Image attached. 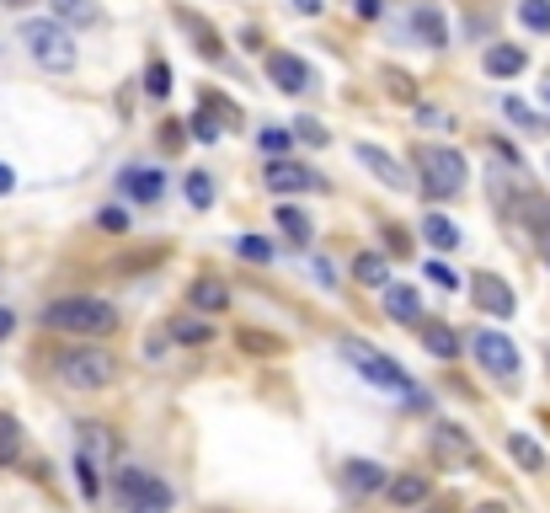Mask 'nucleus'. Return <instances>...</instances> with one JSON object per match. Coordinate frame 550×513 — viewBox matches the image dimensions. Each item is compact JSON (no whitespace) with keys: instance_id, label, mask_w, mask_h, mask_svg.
Returning a JSON list of instances; mask_svg holds the SVG:
<instances>
[{"instance_id":"obj_48","label":"nucleus","mask_w":550,"mask_h":513,"mask_svg":"<svg viewBox=\"0 0 550 513\" xmlns=\"http://www.w3.org/2000/svg\"><path fill=\"white\" fill-rule=\"evenodd\" d=\"M358 17H364V22H374V17H380V11H385V0H358Z\"/></svg>"},{"instance_id":"obj_40","label":"nucleus","mask_w":550,"mask_h":513,"mask_svg":"<svg viewBox=\"0 0 550 513\" xmlns=\"http://www.w3.org/2000/svg\"><path fill=\"white\" fill-rule=\"evenodd\" d=\"M294 139H300V145H326V129L316 118H294V129H289Z\"/></svg>"},{"instance_id":"obj_25","label":"nucleus","mask_w":550,"mask_h":513,"mask_svg":"<svg viewBox=\"0 0 550 513\" xmlns=\"http://www.w3.org/2000/svg\"><path fill=\"white\" fill-rule=\"evenodd\" d=\"M513 209H518V220H524L529 230L550 236V198H540V193H518V198H513Z\"/></svg>"},{"instance_id":"obj_1","label":"nucleus","mask_w":550,"mask_h":513,"mask_svg":"<svg viewBox=\"0 0 550 513\" xmlns=\"http://www.w3.org/2000/svg\"><path fill=\"white\" fill-rule=\"evenodd\" d=\"M43 326L65 337H113L118 332V310L97 300V294H59L43 305Z\"/></svg>"},{"instance_id":"obj_28","label":"nucleus","mask_w":550,"mask_h":513,"mask_svg":"<svg viewBox=\"0 0 550 513\" xmlns=\"http://www.w3.org/2000/svg\"><path fill=\"white\" fill-rule=\"evenodd\" d=\"M235 342H241V353H262V359H273V353L289 348L278 332H262V326H241V332H235Z\"/></svg>"},{"instance_id":"obj_13","label":"nucleus","mask_w":550,"mask_h":513,"mask_svg":"<svg viewBox=\"0 0 550 513\" xmlns=\"http://www.w3.org/2000/svg\"><path fill=\"white\" fill-rule=\"evenodd\" d=\"M385 497H390L396 508H422V503L433 497V481L422 476V471H401V476L385 481Z\"/></svg>"},{"instance_id":"obj_6","label":"nucleus","mask_w":550,"mask_h":513,"mask_svg":"<svg viewBox=\"0 0 550 513\" xmlns=\"http://www.w3.org/2000/svg\"><path fill=\"white\" fill-rule=\"evenodd\" d=\"M342 353L353 359V369L364 375L369 385H380V391H390V396H417V385H412V375L396 364V359H385V353H374V348H364L358 337H342Z\"/></svg>"},{"instance_id":"obj_18","label":"nucleus","mask_w":550,"mask_h":513,"mask_svg":"<svg viewBox=\"0 0 550 513\" xmlns=\"http://www.w3.org/2000/svg\"><path fill=\"white\" fill-rule=\"evenodd\" d=\"M417 337H422V348H428L433 359H460V332H454L449 321H428V316H422Z\"/></svg>"},{"instance_id":"obj_41","label":"nucleus","mask_w":550,"mask_h":513,"mask_svg":"<svg viewBox=\"0 0 550 513\" xmlns=\"http://www.w3.org/2000/svg\"><path fill=\"white\" fill-rule=\"evenodd\" d=\"M380 236H385V246H390L396 257H412V236H406L401 225H380Z\"/></svg>"},{"instance_id":"obj_9","label":"nucleus","mask_w":550,"mask_h":513,"mask_svg":"<svg viewBox=\"0 0 550 513\" xmlns=\"http://www.w3.org/2000/svg\"><path fill=\"white\" fill-rule=\"evenodd\" d=\"M267 81L284 91V97H305V91H316V70H310L300 54L278 49V54H267Z\"/></svg>"},{"instance_id":"obj_46","label":"nucleus","mask_w":550,"mask_h":513,"mask_svg":"<svg viewBox=\"0 0 550 513\" xmlns=\"http://www.w3.org/2000/svg\"><path fill=\"white\" fill-rule=\"evenodd\" d=\"M417 123H433V129H449V118L438 113V107H422V102H417Z\"/></svg>"},{"instance_id":"obj_37","label":"nucleus","mask_w":550,"mask_h":513,"mask_svg":"<svg viewBox=\"0 0 550 513\" xmlns=\"http://www.w3.org/2000/svg\"><path fill=\"white\" fill-rule=\"evenodd\" d=\"M235 252H241V262H257V268H267V262H273V241L241 236V241H235Z\"/></svg>"},{"instance_id":"obj_29","label":"nucleus","mask_w":550,"mask_h":513,"mask_svg":"<svg viewBox=\"0 0 550 513\" xmlns=\"http://www.w3.org/2000/svg\"><path fill=\"white\" fill-rule=\"evenodd\" d=\"M508 455L524 465V471H545V449L529 439V433H508Z\"/></svg>"},{"instance_id":"obj_49","label":"nucleus","mask_w":550,"mask_h":513,"mask_svg":"<svg viewBox=\"0 0 550 513\" xmlns=\"http://www.w3.org/2000/svg\"><path fill=\"white\" fill-rule=\"evenodd\" d=\"M11 188H17V171H11V166H0V198H6Z\"/></svg>"},{"instance_id":"obj_34","label":"nucleus","mask_w":550,"mask_h":513,"mask_svg":"<svg viewBox=\"0 0 550 513\" xmlns=\"http://www.w3.org/2000/svg\"><path fill=\"white\" fill-rule=\"evenodd\" d=\"M518 22L529 33H550V0H518Z\"/></svg>"},{"instance_id":"obj_17","label":"nucleus","mask_w":550,"mask_h":513,"mask_svg":"<svg viewBox=\"0 0 550 513\" xmlns=\"http://www.w3.org/2000/svg\"><path fill=\"white\" fill-rule=\"evenodd\" d=\"M412 33L428 43V49H449V22H444V11H438L433 0L412 6Z\"/></svg>"},{"instance_id":"obj_8","label":"nucleus","mask_w":550,"mask_h":513,"mask_svg":"<svg viewBox=\"0 0 550 513\" xmlns=\"http://www.w3.org/2000/svg\"><path fill=\"white\" fill-rule=\"evenodd\" d=\"M470 348H476V359L492 380H518V342L508 332H476Z\"/></svg>"},{"instance_id":"obj_56","label":"nucleus","mask_w":550,"mask_h":513,"mask_svg":"<svg viewBox=\"0 0 550 513\" xmlns=\"http://www.w3.org/2000/svg\"><path fill=\"white\" fill-rule=\"evenodd\" d=\"M545 102H550V86H545Z\"/></svg>"},{"instance_id":"obj_23","label":"nucleus","mask_w":550,"mask_h":513,"mask_svg":"<svg viewBox=\"0 0 550 513\" xmlns=\"http://www.w3.org/2000/svg\"><path fill=\"white\" fill-rule=\"evenodd\" d=\"M481 65H486V75H518V70L529 65V54L518 49V43H492Z\"/></svg>"},{"instance_id":"obj_4","label":"nucleus","mask_w":550,"mask_h":513,"mask_svg":"<svg viewBox=\"0 0 550 513\" xmlns=\"http://www.w3.org/2000/svg\"><path fill=\"white\" fill-rule=\"evenodd\" d=\"M113 497L123 513H171V487L155 471H145V465H118L113 471Z\"/></svg>"},{"instance_id":"obj_21","label":"nucleus","mask_w":550,"mask_h":513,"mask_svg":"<svg viewBox=\"0 0 550 513\" xmlns=\"http://www.w3.org/2000/svg\"><path fill=\"white\" fill-rule=\"evenodd\" d=\"M385 316H390V321H401V326H417V321H422V300H417V289H406V284H385Z\"/></svg>"},{"instance_id":"obj_22","label":"nucleus","mask_w":550,"mask_h":513,"mask_svg":"<svg viewBox=\"0 0 550 513\" xmlns=\"http://www.w3.org/2000/svg\"><path fill=\"white\" fill-rule=\"evenodd\" d=\"M177 22L193 33V49H198L203 59H225V43H219V27H214V22L193 17V11H177Z\"/></svg>"},{"instance_id":"obj_32","label":"nucleus","mask_w":550,"mask_h":513,"mask_svg":"<svg viewBox=\"0 0 550 513\" xmlns=\"http://www.w3.org/2000/svg\"><path fill=\"white\" fill-rule=\"evenodd\" d=\"M380 81H385V91H390L396 102H412V107H417V81H412V75H406L401 65H385Z\"/></svg>"},{"instance_id":"obj_3","label":"nucleus","mask_w":550,"mask_h":513,"mask_svg":"<svg viewBox=\"0 0 550 513\" xmlns=\"http://www.w3.org/2000/svg\"><path fill=\"white\" fill-rule=\"evenodd\" d=\"M54 380L70 385V391H107L118 380V359L107 348H65L54 353Z\"/></svg>"},{"instance_id":"obj_33","label":"nucleus","mask_w":550,"mask_h":513,"mask_svg":"<svg viewBox=\"0 0 550 513\" xmlns=\"http://www.w3.org/2000/svg\"><path fill=\"white\" fill-rule=\"evenodd\" d=\"M145 97H155V102L171 97V65H166L161 54H155L150 65H145Z\"/></svg>"},{"instance_id":"obj_15","label":"nucleus","mask_w":550,"mask_h":513,"mask_svg":"<svg viewBox=\"0 0 550 513\" xmlns=\"http://www.w3.org/2000/svg\"><path fill=\"white\" fill-rule=\"evenodd\" d=\"M385 481H390V471H385L380 460H348V465H342V487L358 492V497L385 492Z\"/></svg>"},{"instance_id":"obj_30","label":"nucleus","mask_w":550,"mask_h":513,"mask_svg":"<svg viewBox=\"0 0 550 513\" xmlns=\"http://www.w3.org/2000/svg\"><path fill=\"white\" fill-rule=\"evenodd\" d=\"M22 460V423L11 412H0V465H17Z\"/></svg>"},{"instance_id":"obj_51","label":"nucleus","mask_w":550,"mask_h":513,"mask_svg":"<svg viewBox=\"0 0 550 513\" xmlns=\"http://www.w3.org/2000/svg\"><path fill=\"white\" fill-rule=\"evenodd\" d=\"M300 11H305V17H316V11H321V0H300Z\"/></svg>"},{"instance_id":"obj_55","label":"nucleus","mask_w":550,"mask_h":513,"mask_svg":"<svg viewBox=\"0 0 550 513\" xmlns=\"http://www.w3.org/2000/svg\"><path fill=\"white\" fill-rule=\"evenodd\" d=\"M428 513H454V508H428Z\"/></svg>"},{"instance_id":"obj_54","label":"nucleus","mask_w":550,"mask_h":513,"mask_svg":"<svg viewBox=\"0 0 550 513\" xmlns=\"http://www.w3.org/2000/svg\"><path fill=\"white\" fill-rule=\"evenodd\" d=\"M545 262H550V236H545Z\"/></svg>"},{"instance_id":"obj_35","label":"nucleus","mask_w":550,"mask_h":513,"mask_svg":"<svg viewBox=\"0 0 550 513\" xmlns=\"http://www.w3.org/2000/svg\"><path fill=\"white\" fill-rule=\"evenodd\" d=\"M187 204H193V209L214 204V177H209V171H187Z\"/></svg>"},{"instance_id":"obj_53","label":"nucleus","mask_w":550,"mask_h":513,"mask_svg":"<svg viewBox=\"0 0 550 513\" xmlns=\"http://www.w3.org/2000/svg\"><path fill=\"white\" fill-rule=\"evenodd\" d=\"M0 6H11V11H17V6H33V0H0Z\"/></svg>"},{"instance_id":"obj_24","label":"nucleus","mask_w":550,"mask_h":513,"mask_svg":"<svg viewBox=\"0 0 550 513\" xmlns=\"http://www.w3.org/2000/svg\"><path fill=\"white\" fill-rule=\"evenodd\" d=\"M49 6H54V22H75V27H97L102 22L97 0H49Z\"/></svg>"},{"instance_id":"obj_10","label":"nucleus","mask_w":550,"mask_h":513,"mask_svg":"<svg viewBox=\"0 0 550 513\" xmlns=\"http://www.w3.org/2000/svg\"><path fill=\"white\" fill-rule=\"evenodd\" d=\"M433 460L438 465H449V471H476L481 455H476V444H470V433L465 428H454V423H433Z\"/></svg>"},{"instance_id":"obj_7","label":"nucleus","mask_w":550,"mask_h":513,"mask_svg":"<svg viewBox=\"0 0 550 513\" xmlns=\"http://www.w3.org/2000/svg\"><path fill=\"white\" fill-rule=\"evenodd\" d=\"M262 182H267V188H273L278 198H294V193H321V188H326V177H321L316 166L289 161V155L267 161V166H262Z\"/></svg>"},{"instance_id":"obj_5","label":"nucleus","mask_w":550,"mask_h":513,"mask_svg":"<svg viewBox=\"0 0 550 513\" xmlns=\"http://www.w3.org/2000/svg\"><path fill=\"white\" fill-rule=\"evenodd\" d=\"M22 43H27V54H33L43 70H54V75L75 70V38H70L65 22H54V17L22 22Z\"/></svg>"},{"instance_id":"obj_19","label":"nucleus","mask_w":550,"mask_h":513,"mask_svg":"<svg viewBox=\"0 0 550 513\" xmlns=\"http://www.w3.org/2000/svg\"><path fill=\"white\" fill-rule=\"evenodd\" d=\"M358 161H364L374 177L385 182V188H396V193H412V177L396 166V155H385V150H374V145H358Z\"/></svg>"},{"instance_id":"obj_27","label":"nucleus","mask_w":550,"mask_h":513,"mask_svg":"<svg viewBox=\"0 0 550 513\" xmlns=\"http://www.w3.org/2000/svg\"><path fill=\"white\" fill-rule=\"evenodd\" d=\"M422 236H428V246H438V252H454V246H460V225H454L449 214H422Z\"/></svg>"},{"instance_id":"obj_38","label":"nucleus","mask_w":550,"mask_h":513,"mask_svg":"<svg viewBox=\"0 0 550 513\" xmlns=\"http://www.w3.org/2000/svg\"><path fill=\"white\" fill-rule=\"evenodd\" d=\"M187 134H193V139H203V145H214V139L225 134V129H219V118H214V113H203V107H198V113H193V123H187Z\"/></svg>"},{"instance_id":"obj_11","label":"nucleus","mask_w":550,"mask_h":513,"mask_svg":"<svg viewBox=\"0 0 550 513\" xmlns=\"http://www.w3.org/2000/svg\"><path fill=\"white\" fill-rule=\"evenodd\" d=\"M118 193L134 204H161L166 198V171L161 166H123L118 171Z\"/></svg>"},{"instance_id":"obj_2","label":"nucleus","mask_w":550,"mask_h":513,"mask_svg":"<svg viewBox=\"0 0 550 513\" xmlns=\"http://www.w3.org/2000/svg\"><path fill=\"white\" fill-rule=\"evenodd\" d=\"M412 166H417V188L428 193L433 204L465 193V182H470V166L454 145H428V139H422V145H412Z\"/></svg>"},{"instance_id":"obj_45","label":"nucleus","mask_w":550,"mask_h":513,"mask_svg":"<svg viewBox=\"0 0 550 513\" xmlns=\"http://www.w3.org/2000/svg\"><path fill=\"white\" fill-rule=\"evenodd\" d=\"M428 278H433L438 289H460V278H454V273L444 268V262H428Z\"/></svg>"},{"instance_id":"obj_47","label":"nucleus","mask_w":550,"mask_h":513,"mask_svg":"<svg viewBox=\"0 0 550 513\" xmlns=\"http://www.w3.org/2000/svg\"><path fill=\"white\" fill-rule=\"evenodd\" d=\"M492 150L502 155V161H508V166H524V155H518L513 145H508V139H492Z\"/></svg>"},{"instance_id":"obj_36","label":"nucleus","mask_w":550,"mask_h":513,"mask_svg":"<svg viewBox=\"0 0 550 513\" xmlns=\"http://www.w3.org/2000/svg\"><path fill=\"white\" fill-rule=\"evenodd\" d=\"M75 481H81V492L91 497V503H97V497H102V481H97V460H91L86 449H81V455H75Z\"/></svg>"},{"instance_id":"obj_20","label":"nucleus","mask_w":550,"mask_h":513,"mask_svg":"<svg viewBox=\"0 0 550 513\" xmlns=\"http://www.w3.org/2000/svg\"><path fill=\"white\" fill-rule=\"evenodd\" d=\"M166 342H177V348H203V342H214V326L209 316H177V321H166Z\"/></svg>"},{"instance_id":"obj_14","label":"nucleus","mask_w":550,"mask_h":513,"mask_svg":"<svg viewBox=\"0 0 550 513\" xmlns=\"http://www.w3.org/2000/svg\"><path fill=\"white\" fill-rule=\"evenodd\" d=\"M187 305H193L198 316H214V310H225V305H230V289H225V278H214V273H198L193 284H187Z\"/></svg>"},{"instance_id":"obj_12","label":"nucleus","mask_w":550,"mask_h":513,"mask_svg":"<svg viewBox=\"0 0 550 513\" xmlns=\"http://www.w3.org/2000/svg\"><path fill=\"white\" fill-rule=\"evenodd\" d=\"M470 300H476L486 316H502V321H508V316H513V305H518V300H513V289L502 284L497 273H486V268H481V273H470Z\"/></svg>"},{"instance_id":"obj_44","label":"nucleus","mask_w":550,"mask_h":513,"mask_svg":"<svg viewBox=\"0 0 550 513\" xmlns=\"http://www.w3.org/2000/svg\"><path fill=\"white\" fill-rule=\"evenodd\" d=\"M182 129H187V123H161V145H166V150H182V145H187Z\"/></svg>"},{"instance_id":"obj_42","label":"nucleus","mask_w":550,"mask_h":513,"mask_svg":"<svg viewBox=\"0 0 550 513\" xmlns=\"http://www.w3.org/2000/svg\"><path fill=\"white\" fill-rule=\"evenodd\" d=\"M502 113H508L513 123H524V129H540V118H534V113H529V107L518 102V97H502Z\"/></svg>"},{"instance_id":"obj_50","label":"nucleus","mask_w":550,"mask_h":513,"mask_svg":"<svg viewBox=\"0 0 550 513\" xmlns=\"http://www.w3.org/2000/svg\"><path fill=\"white\" fill-rule=\"evenodd\" d=\"M11 332H17V316H11V310H0V342H6Z\"/></svg>"},{"instance_id":"obj_39","label":"nucleus","mask_w":550,"mask_h":513,"mask_svg":"<svg viewBox=\"0 0 550 513\" xmlns=\"http://www.w3.org/2000/svg\"><path fill=\"white\" fill-rule=\"evenodd\" d=\"M257 139H262V150H267V155H289V150H294V134H289V129H273V123H267Z\"/></svg>"},{"instance_id":"obj_43","label":"nucleus","mask_w":550,"mask_h":513,"mask_svg":"<svg viewBox=\"0 0 550 513\" xmlns=\"http://www.w3.org/2000/svg\"><path fill=\"white\" fill-rule=\"evenodd\" d=\"M97 225H102V230H118V236H123V230H129V214H123L118 204H107V209H97Z\"/></svg>"},{"instance_id":"obj_16","label":"nucleus","mask_w":550,"mask_h":513,"mask_svg":"<svg viewBox=\"0 0 550 513\" xmlns=\"http://www.w3.org/2000/svg\"><path fill=\"white\" fill-rule=\"evenodd\" d=\"M273 225H278V236H284L289 246H310V241H316V225H310V214H305L300 204H289V198L273 209Z\"/></svg>"},{"instance_id":"obj_52","label":"nucleus","mask_w":550,"mask_h":513,"mask_svg":"<svg viewBox=\"0 0 550 513\" xmlns=\"http://www.w3.org/2000/svg\"><path fill=\"white\" fill-rule=\"evenodd\" d=\"M476 513H508V503H481Z\"/></svg>"},{"instance_id":"obj_26","label":"nucleus","mask_w":550,"mask_h":513,"mask_svg":"<svg viewBox=\"0 0 550 513\" xmlns=\"http://www.w3.org/2000/svg\"><path fill=\"white\" fill-rule=\"evenodd\" d=\"M353 278H358L364 289H385V284H390V262H385L380 252H358V257H353Z\"/></svg>"},{"instance_id":"obj_31","label":"nucleus","mask_w":550,"mask_h":513,"mask_svg":"<svg viewBox=\"0 0 550 513\" xmlns=\"http://www.w3.org/2000/svg\"><path fill=\"white\" fill-rule=\"evenodd\" d=\"M198 107H203V113H214V118H219V129H235V123H241V107H235V102L225 97V91H203V97H198Z\"/></svg>"}]
</instances>
